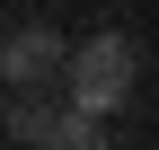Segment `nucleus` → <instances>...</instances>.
I'll list each match as a JSON object with an SVG mask.
<instances>
[{"label": "nucleus", "mask_w": 159, "mask_h": 150, "mask_svg": "<svg viewBox=\"0 0 159 150\" xmlns=\"http://www.w3.org/2000/svg\"><path fill=\"white\" fill-rule=\"evenodd\" d=\"M71 53H80V44H62L44 18H18V27H9V44H0V71H9L18 88H35L44 71H71Z\"/></svg>", "instance_id": "obj_2"}, {"label": "nucleus", "mask_w": 159, "mask_h": 150, "mask_svg": "<svg viewBox=\"0 0 159 150\" xmlns=\"http://www.w3.org/2000/svg\"><path fill=\"white\" fill-rule=\"evenodd\" d=\"M133 71H142V53H133L124 35H89V44L71 53V71H62L71 115H115V106L133 97Z\"/></svg>", "instance_id": "obj_1"}, {"label": "nucleus", "mask_w": 159, "mask_h": 150, "mask_svg": "<svg viewBox=\"0 0 159 150\" xmlns=\"http://www.w3.org/2000/svg\"><path fill=\"white\" fill-rule=\"evenodd\" d=\"M44 150H115V141H106V124H97V115H71V106H62L53 133H44Z\"/></svg>", "instance_id": "obj_3"}]
</instances>
